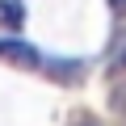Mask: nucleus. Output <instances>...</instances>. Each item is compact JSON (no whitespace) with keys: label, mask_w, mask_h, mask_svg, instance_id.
Wrapping results in <instances>:
<instances>
[{"label":"nucleus","mask_w":126,"mask_h":126,"mask_svg":"<svg viewBox=\"0 0 126 126\" xmlns=\"http://www.w3.org/2000/svg\"><path fill=\"white\" fill-rule=\"evenodd\" d=\"M0 59L17 63V67H42V55L30 42H21V38H0Z\"/></svg>","instance_id":"obj_1"},{"label":"nucleus","mask_w":126,"mask_h":126,"mask_svg":"<svg viewBox=\"0 0 126 126\" xmlns=\"http://www.w3.org/2000/svg\"><path fill=\"white\" fill-rule=\"evenodd\" d=\"M0 17H4L13 30L21 25V17H25V9H21V0H0Z\"/></svg>","instance_id":"obj_2"},{"label":"nucleus","mask_w":126,"mask_h":126,"mask_svg":"<svg viewBox=\"0 0 126 126\" xmlns=\"http://www.w3.org/2000/svg\"><path fill=\"white\" fill-rule=\"evenodd\" d=\"M109 9H113V17H126V0H109Z\"/></svg>","instance_id":"obj_3"},{"label":"nucleus","mask_w":126,"mask_h":126,"mask_svg":"<svg viewBox=\"0 0 126 126\" xmlns=\"http://www.w3.org/2000/svg\"><path fill=\"white\" fill-rule=\"evenodd\" d=\"M80 126H97V122H88V118H84V122H80Z\"/></svg>","instance_id":"obj_4"},{"label":"nucleus","mask_w":126,"mask_h":126,"mask_svg":"<svg viewBox=\"0 0 126 126\" xmlns=\"http://www.w3.org/2000/svg\"><path fill=\"white\" fill-rule=\"evenodd\" d=\"M122 67H126V50H122Z\"/></svg>","instance_id":"obj_5"}]
</instances>
